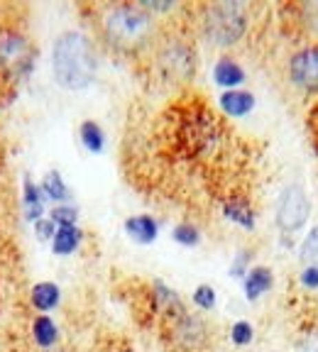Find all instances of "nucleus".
<instances>
[{"label": "nucleus", "mask_w": 318, "mask_h": 352, "mask_svg": "<svg viewBox=\"0 0 318 352\" xmlns=\"http://www.w3.org/2000/svg\"><path fill=\"white\" fill-rule=\"evenodd\" d=\"M198 54L193 44L181 34L162 39L157 47V69L167 81L187 83L196 76Z\"/></svg>", "instance_id": "obj_6"}, {"label": "nucleus", "mask_w": 318, "mask_h": 352, "mask_svg": "<svg viewBox=\"0 0 318 352\" xmlns=\"http://www.w3.org/2000/svg\"><path fill=\"white\" fill-rule=\"evenodd\" d=\"M157 17L142 8V3H110L100 8L98 32L110 50L120 54H138L157 32Z\"/></svg>", "instance_id": "obj_2"}, {"label": "nucleus", "mask_w": 318, "mask_h": 352, "mask_svg": "<svg viewBox=\"0 0 318 352\" xmlns=\"http://www.w3.org/2000/svg\"><path fill=\"white\" fill-rule=\"evenodd\" d=\"M83 237H86V232H83L78 226L56 228L54 237H52V242H50L52 252H54L56 257H72V254L81 248Z\"/></svg>", "instance_id": "obj_18"}, {"label": "nucleus", "mask_w": 318, "mask_h": 352, "mask_svg": "<svg viewBox=\"0 0 318 352\" xmlns=\"http://www.w3.org/2000/svg\"><path fill=\"white\" fill-rule=\"evenodd\" d=\"M191 301L201 314H211L218 306V294H215V289L211 284H198L191 294Z\"/></svg>", "instance_id": "obj_23"}, {"label": "nucleus", "mask_w": 318, "mask_h": 352, "mask_svg": "<svg viewBox=\"0 0 318 352\" xmlns=\"http://www.w3.org/2000/svg\"><path fill=\"white\" fill-rule=\"evenodd\" d=\"M198 28H201V37L211 47H218V50L235 47L245 37L247 28H250L247 6L245 3H237V0L209 3V6L201 8Z\"/></svg>", "instance_id": "obj_4"}, {"label": "nucleus", "mask_w": 318, "mask_h": 352, "mask_svg": "<svg viewBox=\"0 0 318 352\" xmlns=\"http://www.w3.org/2000/svg\"><path fill=\"white\" fill-rule=\"evenodd\" d=\"M118 352H135V350H118Z\"/></svg>", "instance_id": "obj_30"}, {"label": "nucleus", "mask_w": 318, "mask_h": 352, "mask_svg": "<svg viewBox=\"0 0 318 352\" xmlns=\"http://www.w3.org/2000/svg\"><path fill=\"white\" fill-rule=\"evenodd\" d=\"M22 215L32 226L37 220L47 218V198L42 193V186L34 182L32 176L22 179Z\"/></svg>", "instance_id": "obj_11"}, {"label": "nucleus", "mask_w": 318, "mask_h": 352, "mask_svg": "<svg viewBox=\"0 0 318 352\" xmlns=\"http://www.w3.org/2000/svg\"><path fill=\"white\" fill-rule=\"evenodd\" d=\"M299 259L304 262V267H318V226H313L304 235L301 248H299Z\"/></svg>", "instance_id": "obj_22"}, {"label": "nucleus", "mask_w": 318, "mask_h": 352, "mask_svg": "<svg viewBox=\"0 0 318 352\" xmlns=\"http://www.w3.org/2000/svg\"><path fill=\"white\" fill-rule=\"evenodd\" d=\"M171 240L176 242V245H181V248H198L203 240L201 235V228L196 226V223H191V220H181V223H176L174 228H171Z\"/></svg>", "instance_id": "obj_21"}, {"label": "nucleus", "mask_w": 318, "mask_h": 352, "mask_svg": "<svg viewBox=\"0 0 318 352\" xmlns=\"http://www.w3.org/2000/svg\"><path fill=\"white\" fill-rule=\"evenodd\" d=\"M299 281H301L304 289H308V292H316V289H318V267H304Z\"/></svg>", "instance_id": "obj_28"}, {"label": "nucleus", "mask_w": 318, "mask_h": 352, "mask_svg": "<svg viewBox=\"0 0 318 352\" xmlns=\"http://www.w3.org/2000/svg\"><path fill=\"white\" fill-rule=\"evenodd\" d=\"M165 333L169 347L174 352H206L211 345V325L201 314H184L174 316L165 323Z\"/></svg>", "instance_id": "obj_7"}, {"label": "nucleus", "mask_w": 318, "mask_h": 352, "mask_svg": "<svg viewBox=\"0 0 318 352\" xmlns=\"http://www.w3.org/2000/svg\"><path fill=\"white\" fill-rule=\"evenodd\" d=\"M311 215V201L308 193L301 184H286L282 188L279 198H277L275 208V223L284 235H294V232L304 230Z\"/></svg>", "instance_id": "obj_8"}, {"label": "nucleus", "mask_w": 318, "mask_h": 352, "mask_svg": "<svg viewBox=\"0 0 318 352\" xmlns=\"http://www.w3.org/2000/svg\"><path fill=\"white\" fill-rule=\"evenodd\" d=\"M30 338L42 352H52L59 345V325L52 316L37 314L30 323Z\"/></svg>", "instance_id": "obj_14"}, {"label": "nucleus", "mask_w": 318, "mask_h": 352, "mask_svg": "<svg viewBox=\"0 0 318 352\" xmlns=\"http://www.w3.org/2000/svg\"><path fill=\"white\" fill-rule=\"evenodd\" d=\"M123 230H125V235L130 237L132 242H138V245H152L159 237V220L147 213L130 215V218L123 223Z\"/></svg>", "instance_id": "obj_13"}, {"label": "nucleus", "mask_w": 318, "mask_h": 352, "mask_svg": "<svg viewBox=\"0 0 318 352\" xmlns=\"http://www.w3.org/2000/svg\"><path fill=\"white\" fill-rule=\"evenodd\" d=\"M37 47L17 25H0V94L10 103L17 88L37 69Z\"/></svg>", "instance_id": "obj_3"}, {"label": "nucleus", "mask_w": 318, "mask_h": 352, "mask_svg": "<svg viewBox=\"0 0 318 352\" xmlns=\"http://www.w3.org/2000/svg\"><path fill=\"white\" fill-rule=\"evenodd\" d=\"M52 352H64V350H52Z\"/></svg>", "instance_id": "obj_31"}, {"label": "nucleus", "mask_w": 318, "mask_h": 352, "mask_svg": "<svg viewBox=\"0 0 318 352\" xmlns=\"http://www.w3.org/2000/svg\"><path fill=\"white\" fill-rule=\"evenodd\" d=\"M272 286H275V274H272V270L257 264V267H253V270L245 274V279H242V294H245L247 301L255 303V301H259L264 294H269Z\"/></svg>", "instance_id": "obj_16"}, {"label": "nucleus", "mask_w": 318, "mask_h": 352, "mask_svg": "<svg viewBox=\"0 0 318 352\" xmlns=\"http://www.w3.org/2000/svg\"><path fill=\"white\" fill-rule=\"evenodd\" d=\"M211 78H213L215 86H220L223 91H235V88H242V83L247 81V74L240 61L223 54L215 59L213 69H211Z\"/></svg>", "instance_id": "obj_10"}, {"label": "nucleus", "mask_w": 318, "mask_h": 352, "mask_svg": "<svg viewBox=\"0 0 318 352\" xmlns=\"http://www.w3.org/2000/svg\"><path fill=\"white\" fill-rule=\"evenodd\" d=\"M223 215L225 220H231V223H235L237 228H242V230H255V226H257V215H255V208L250 204H247L245 198H228L223 204Z\"/></svg>", "instance_id": "obj_17"}, {"label": "nucleus", "mask_w": 318, "mask_h": 352, "mask_svg": "<svg viewBox=\"0 0 318 352\" xmlns=\"http://www.w3.org/2000/svg\"><path fill=\"white\" fill-rule=\"evenodd\" d=\"M250 262H253V250H240V252L235 254V257H233V262H231V276L233 279H245V274L250 270H253V267H250Z\"/></svg>", "instance_id": "obj_26"}, {"label": "nucleus", "mask_w": 318, "mask_h": 352, "mask_svg": "<svg viewBox=\"0 0 318 352\" xmlns=\"http://www.w3.org/2000/svg\"><path fill=\"white\" fill-rule=\"evenodd\" d=\"M228 336H231V342L235 347H247L255 340V328L250 320H235L228 330Z\"/></svg>", "instance_id": "obj_25"}, {"label": "nucleus", "mask_w": 318, "mask_h": 352, "mask_svg": "<svg viewBox=\"0 0 318 352\" xmlns=\"http://www.w3.org/2000/svg\"><path fill=\"white\" fill-rule=\"evenodd\" d=\"M39 186H42V193H44V198H47V204L59 206V204H69V201H72V191H69V186H66L64 176H61L56 169L47 171V174L42 176Z\"/></svg>", "instance_id": "obj_19"}, {"label": "nucleus", "mask_w": 318, "mask_h": 352, "mask_svg": "<svg viewBox=\"0 0 318 352\" xmlns=\"http://www.w3.org/2000/svg\"><path fill=\"white\" fill-rule=\"evenodd\" d=\"M78 140H81V147L91 154H100L105 149V130L100 127V122L96 120H83L78 125Z\"/></svg>", "instance_id": "obj_20"}, {"label": "nucleus", "mask_w": 318, "mask_h": 352, "mask_svg": "<svg viewBox=\"0 0 318 352\" xmlns=\"http://www.w3.org/2000/svg\"><path fill=\"white\" fill-rule=\"evenodd\" d=\"M174 138L184 157L203 160L218 149L223 130H220L218 118L206 105H191L189 110H184Z\"/></svg>", "instance_id": "obj_5"}, {"label": "nucleus", "mask_w": 318, "mask_h": 352, "mask_svg": "<svg viewBox=\"0 0 318 352\" xmlns=\"http://www.w3.org/2000/svg\"><path fill=\"white\" fill-rule=\"evenodd\" d=\"M61 303V286L54 281H37L30 289V306L37 311V314H47L56 311Z\"/></svg>", "instance_id": "obj_15"}, {"label": "nucleus", "mask_w": 318, "mask_h": 352, "mask_svg": "<svg viewBox=\"0 0 318 352\" xmlns=\"http://www.w3.org/2000/svg\"><path fill=\"white\" fill-rule=\"evenodd\" d=\"M32 228H34V235H37L39 242H52V237H54V232H56V226L52 223L50 218L37 220Z\"/></svg>", "instance_id": "obj_27"}, {"label": "nucleus", "mask_w": 318, "mask_h": 352, "mask_svg": "<svg viewBox=\"0 0 318 352\" xmlns=\"http://www.w3.org/2000/svg\"><path fill=\"white\" fill-rule=\"evenodd\" d=\"M255 98L253 91H245V88H235V91H223L218 96V108L223 110L225 118H245L255 110Z\"/></svg>", "instance_id": "obj_12"}, {"label": "nucleus", "mask_w": 318, "mask_h": 352, "mask_svg": "<svg viewBox=\"0 0 318 352\" xmlns=\"http://www.w3.org/2000/svg\"><path fill=\"white\" fill-rule=\"evenodd\" d=\"M47 218L54 223L56 228H66V226H78V208L74 204H59L52 206Z\"/></svg>", "instance_id": "obj_24"}, {"label": "nucleus", "mask_w": 318, "mask_h": 352, "mask_svg": "<svg viewBox=\"0 0 318 352\" xmlns=\"http://www.w3.org/2000/svg\"><path fill=\"white\" fill-rule=\"evenodd\" d=\"M98 74V52L94 39L81 30H64L52 44V78L64 91H86Z\"/></svg>", "instance_id": "obj_1"}, {"label": "nucleus", "mask_w": 318, "mask_h": 352, "mask_svg": "<svg viewBox=\"0 0 318 352\" xmlns=\"http://www.w3.org/2000/svg\"><path fill=\"white\" fill-rule=\"evenodd\" d=\"M304 352H318V340H308V345L304 347Z\"/></svg>", "instance_id": "obj_29"}, {"label": "nucleus", "mask_w": 318, "mask_h": 352, "mask_svg": "<svg viewBox=\"0 0 318 352\" xmlns=\"http://www.w3.org/2000/svg\"><path fill=\"white\" fill-rule=\"evenodd\" d=\"M289 81L304 94H318V44H306L291 54Z\"/></svg>", "instance_id": "obj_9"}]
</instances>
